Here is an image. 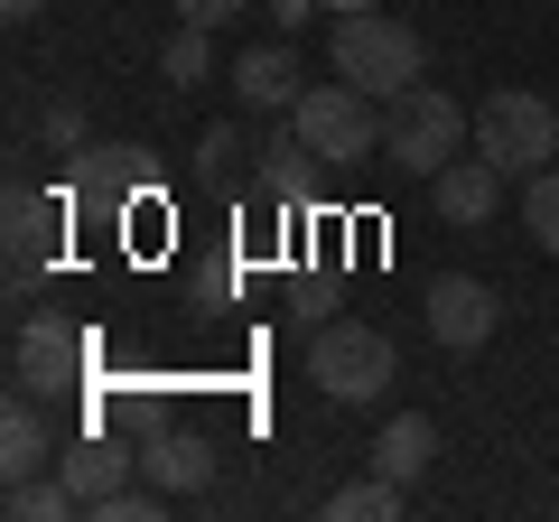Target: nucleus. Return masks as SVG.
Segmentation results:
<instances>
[{"instance_id": "obj_1", "label": "nucleus", "mask_w": 559, "mask_h": 522, "mask_svg": "<svg viewBox=\"0 0 559 522\" xmlns=\"http://www.w3.org/2000/svg\"><path fill=\"white\" fill-rule=\"evenodd\" d=\"M326 66H336L345 84H364L373 103H392V94H411V84L429 75V47H419V28L392 20V10H336Z\"/></svg>"}, {"instance_id": "obj_2", "label": "nucleus", "mask_w": 559, "mask_h": 522, "mask_svg": "<svg viewBox=\"0 0 559 522\" xmlns=\"http://www.w3.org/2000/svg\"><path fill=\"white\" fill-rule=\"evenodd\" d=\"M466 141H476V112L448 103L439 84H411V94L382 103V159L401 178H439L448 159H466Z\"/></svg>"}, {"instance_id": "obj_3", "label": "nucleus", "mask_w": 559, "mask_h": 522, "mask_svg": "<svg viewBox=\"0 0 559 522\" xmlns=\"http://www.w3.org/2000/svg\"><path fill=\"white\" fill-rule=\"evenodd\" d=\"M476 150L503 168V178H532V168L559 159V103L532 94V84H495L476 103Z\"/></svg>"}, {"instance_id": "obj_4", "label": "nucleus", "mask_w": 559, "mask_h": 522, "mask_svg": "<svg viewBox=\"0 0 559 522\" xmlns=\"http://www.w3.org/2000/svg\"><path fill=\"white\" fill-rule=\"evenodd\" d=\"M392 373H401V355H392V336L382 327H364V318H326L318 336H308V382H318L326 402H382L392 392Z\"/></svg>"}, {"instance_id": "obj_5", "label": "nucleus", "mask_w": 559, "mask_h": 522, "mask_svg": "<svg viewBox=\"0 0 559 522\" xmlns=\"http://www.w3.org/2000/svg\"><path fill=\"white\" fill-rule=\"evenodd\" d=\"M299 141L318 150V168H355V159H382V112H373V94L364 84H308L299 94Z\"/></svg>"}, {"instance_id": "obj_6", "label": "nucleus", "mask_w": 559, "mask_h": 522, "mask_svg": "<svg viewBox=\"0 0 559 522\" xmlns=\"http://www.w3.org/2000/svg\"><path fill=\"white\" fill-rule=\"evenodd\" d=\"M419 318H429V345L476 355V345L503 327V299L476 281V271H439V281H429V299H419Z\"/></svg>"}, {"instance_id": "obj_7", "label": "nucleus", "mask_w": 559, "mask_h": 522, "mask_svg": "<svg viewBox=\"0 0 559 522\" xmlns=\"http://www.w3.org/2000/svg\"><path fill=\"white\" fill-rule=\"evenodd\" d=\"M66 205H75V197L10 187V289H28L47 261H57V242H66Z\"/></svg>"}, {"instance_id": "obj_8", "label": "nucleus", "mask_w": 559, "mask_h": 522, "mask_svg": "<svg viewBox=\"0 0 559 522\" xmlns=\"http://www.w3.org/2000/svg\"><path fill=\"white\" fill-rule=\"evenodd\" d=\"M10 373H20V392H57V382H75L84 373V336L75 327H57V318H28L20 336H10Z\"/></svg>"}, {"instance_id": "obj_9", "label": "nucleus", "mask_w": 559, "mask_h": 522, "mask_svg": "<svg viewBox=\"0 0 559 522\" xmlns=\"http://www.w3.org/2000/svg\"><path fill=\"white\" fill-rule=\"evenodd\" d=\"M75 159H84V168H75V197H84V205L131 215V197L150 187V150H140V141H84Z\"/></svg>"}, {"instance_id": "obj_10", "label": "nucleus", "mask_w": 559, "mask_h": 522, "mask_svg": "<svg viewBox=\"0 0 559 522\" xmlns=\"http://www.w3.org/2000/svg\"><path fill=\"white\" fill-rule=\"evenodd\" d=\"M429 205H439V224H457V234H476V224H495V205H503V168L485 159H448L439 178H429Z\"/></svg>"}, {"instance_id": "obj_11", "label": "nucleus", "mask_w": 559, "mask_h": 522, "mask_svg": "<svg viewBox=\"0 0 559 522\" xmlns=\"http://www.w3.org/2000/svg\"><path fill=\"white\" fill-rule=\"evenodd\" d=\"M234 94L252 103V112H299V94H308V66H299V47H289V38H271V47H242V57H234Z\"/></svg>"}, {"instance_id": "obj_12", "label": "nucleus", "mask_w": 559, "mask_h": 522, "mask_svg": "<svg viewBox=\"0 0 559 522\" xmlns=\"http://www.w3.org/2000/svg\"><path fill=\"white\" fill-rule=\"evenodd\" d=\"M47 466H57V429H47L38 392L10 382V411H0V476L20 485V476H47Z\"/></svg>"}, {"instance_id": "obj_13", "label": "nucleus", "mask_w": 559, "mask_h": 522, "mask_svg": "<svg viewBox=\"0 0 559 522\" xmlns=\"http://www.w3.org/2000/svg\"><path fill=\"white\" fill-rule=\"evenodd\" d=\"M140 476L168 485V495H205V485H215V448H205L197 429H159V439L140 448Z\"/></svg>"}, {"instance_id": "obj_14", "label": "nucleus", "mask_w": 559, "mask_h": 522, "mask_svg": "<svg viewBox=\"0 0 559 522\" xmlns=\"http://www.w3.org/2000/svg\"><path fill=\"white\" fill-rule=\"evenodd\" d=\"M429 458H439V420H429V411H392V420L373 429V466L392 485H419V476H429Z\"/></svg>"}, {"instance_id": "obj_15", "label": "nucleus", "mask_w": 559, "mask_h": 522, "mask_svg": "<svg viewBox=\"0 0 559 522\" xmlns=\"http://www.w3.org/2000/svg\"><path fill=\"white\" fill-rule=\"evenodd\" d=\"M57 466H66V485L84 495V513H94V503L112 495V485H131V448H112V439H75Z\"/></svg>"}, {"instance_id": "obj_16", "label": "nucleus", "mask_w": 559, "mask_h": 522, "mask_svg": "<svg viewBox=\"0 0 559 522\" xmlns=\"http://www.w3.org/2000/svg\"><path fill=\"white\" fill-rule=\"evenodd\" d=\"M326 513H336V522H401V513H411V485H392L382 466H364L355 485L326 495Z\"/></svg>"}, {"instance_id": "obj_17", "label": "nucleus", "mask_w": 559, "mask_h": 522, "mask_svg": "<svg viewBox=\"0 0 559 522\" xmlns=\"http://www.w3.org/2000/svg\"><path fill=\"white\" fill-rule=\"evenodd\" d=\"M84 495L66 485V466H47V476H20L10 485V522H75Z\"/></svg>"}, {"instance_id": "obj_18", "label": "nucleus", "mask_w": 559, "mask_h": 522, "mask_svg": "<svg viewBox=\"0 0 559 522\" xmlns=\"http://www.w3.org/2000/svg\"><path fill=\"white\" fill-rule=\"evenodd\" d=\"M308 168H318V150L299 141V121L280 112V131L261 141V187H271V197H299V178H308Z\"/></svg>"}, {"instance_id": "obj_19", "label": "nucleus", "mask_w": 559, "mask_h": 522, "mask_svg": "<svg viewBox=\"0 0 559 522\" xmlns=\"http://www.w3.org/2000/svg\"><path fill=\"white\" fill-rule=\"evenodd\" d=\"M159 75L168 84H205V75H215V28H187L178 20V38L159 47Z\"/></svg>"}, {"instance_id": "obj_20", "label": "nucleus", "mask_w": 559, "mask_h": 522, "mask_svg": "<svg viewBox=\"0 0 559 522\" xmlns=\"http://www.w3.org/2000/svg\"><path fill=\"white\" fill-rule=\"evenodd\" d=\"M522 234H532L540 252H559V168H532V178H522Z\"/></svg>"}, {"instance_id": "obj_21", "label": "nucleus", "mask_w": 559, "mask_h": 522, "mask_svg": "<svg viewBox=\"0 0 559 522\" xmlns=\"http://www.w3.org/2000/svg\"><path fill=\"white\" fill-rule=\"evenodd\" d=\"M159 513H168V485H150V476L112 485V495L94 503V522H159Z\"/></svg>"}, {"instance_id": "obj_22", "label": "nucleus", "mask_w": 559, "mask_h": 522, "mask_svg": "<svg viewBox=\"0 0 559 522\" xmlns=\"http://www.w3.org/2000/svg\"><path fill=\"white\" fill-rule=\"evenodd\" d=\"M38 141L57 150V159H75V150H84V103H75V94H57V103L38 112Z\"/></svg>"}, {"instance_id": "obj_23", "label": "nucleus", "mask_w": 559, "mask_h": 522, "mask_svg": "<svg viewBox=\"0 0 559 522\" xmlns=\"http://www.w3.org/2000/svg\"><path fill=\"white\" fill-rule=\"evenodd\" d=\"M242 10H252V0H178V20H187V28H234Z\"/></svg>"}, {"instance_id": "obj_24", "label": "nucleus", "mask_w": 559, "mask_h": 522, "mask_svg": "<svg viewBox=\"0 0 559 522\" xmlns=\"http://www.w3.org/2000/svg\"><path fill=\"white\" fill-rule=\"evenodd\" d=\"M197 159H205V168H234V159H242V131H234V121H215V131L197 141Z\"/></svg>"}, {"instance_id": "obj_25", "label": "nucleus", "mask_w": 559, "mask_h": 522, "mask_svg": "<svg viewBox=\"0 0 559 522\" xmlns=\"http://www.w3.org/2000/svg\"><path fill=\"white\" fill-rule=\"evenodd\" d=\"M318 10H326V0H271V20H280V38H289V28H308V20H318Z\"/></svg>"}, {"instance_id": "obj_26", "label": "nucleus", "mask_w": 559, "mask_h": 522, "mask_svg": "<svg viewBox=\"0 0 559 522\" xmlns=\"http://www.w3.org/2000/svg\"><path fill=\"white\" fill-rule=\"evenodd\" d=\"M47 0H0V20H38Z\"/></svg>"}, {"instance_id": "obj_27", "label": "nucleus", "mask_w": 559, "mask_h": 522, "mask_svg": "<svg viewBox=\"0 0 559 522\" xmlns=\"http://www.w3.org/2000/svg\"><path fill=\"white\" fill-rule=\"evenodd\" d=\"M326 10H373V0H326Z\"/></svg>"}]
</instances>
